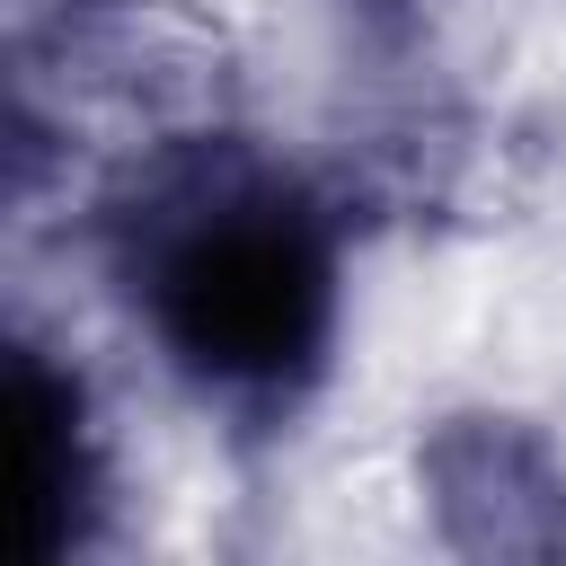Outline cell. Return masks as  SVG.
I'll return each instance as SVG.
<instances>
[{"instance_id":"2","label":"cell","mask_w":566,"mask_h":566,"mask_svg":"<svg viewBox=\"0 0 566 566\" xmlns=\"http://www.w3.org/2000/svg\"><path fill=\"white\" fill-rule=\"evenodd\" d=\"M424 478H433V504L451 513L460 548H539V539H557L566 478H557L548 442L513 416H451L424 442Z\"/></svg>"},{"instance_id":"1","label":"cell","mask_w":566,"mask_h":566,"mask_svg":"<svg viewBox=\"0 0 566 566\" xmlns=\"http://www.w3.org/2000/svg\"><path fill=\"white\" fill-rule=\"evenodd\" d=\"M150 318L203 389H292L327 336V239L256 177H212L150 230Z\"/></svg>"},{"instance_id":"3","label":"cell","mask_w":566,"mask_h":566,"mask_svg":"<svg viewBox=\"0 0 566 566\" xmlns=\"http://www.w3.org/2000/svg\"><path fill=\"white\" fill-rule=\"evenodd\" d=\"M80 469V433H71V389L35 363H18L9 380V539L18 557L62 548V495Z\"/></svg>"}]
</instances>
